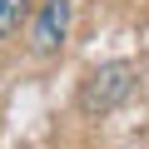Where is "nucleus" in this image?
<instances>
[{
  "label": "nucleus",
  "mask_w": 149,
  "mask_h": 149,
  "mask_svg": "<svg viewBox=\"0 0 149 149\" xmlns=\"http://www.w3.org/2000/svg\"><path fill=\"white\" fill-rule=\"evenodd\" d=\"M70 35V0H45L40 15H35V30H30V45L40 55H55Z\"/></svg>",
  "instance_id": "f03ea898"
},
{
  "label": "nucleus",
  "mask_w": 149,
  "mask_h": 149,
  "mask_svg": "<svg viewBox=\"0 0 149 149\" xmlns=\"http://www.w3.org/2000/svg\"><path fill=\"white\" fill-rule=\"evenodd\" d=\"M20 10H25V0H0V35H5V30H15Z\"/></svg>",
  "instance_id": "7ed1b4c3"
},
{
  "label": "nucleus",
  "mask_w": 149,
  "mask_h": 149,
  "mask_svg": "<svg viewBox=\"0 0 149 149\" xmlns=\"http://www.w3.org/2000/svg\"><path fill=\"white\" fill-rule=\"evenodd\" d=\"M129 95H134V65H129V60H109V65H100V70L85 74L80 104H85L90 114H109V109H119Z\"/></svg>",
  "instance_id": "f257e3e1"
}]
</instances>
